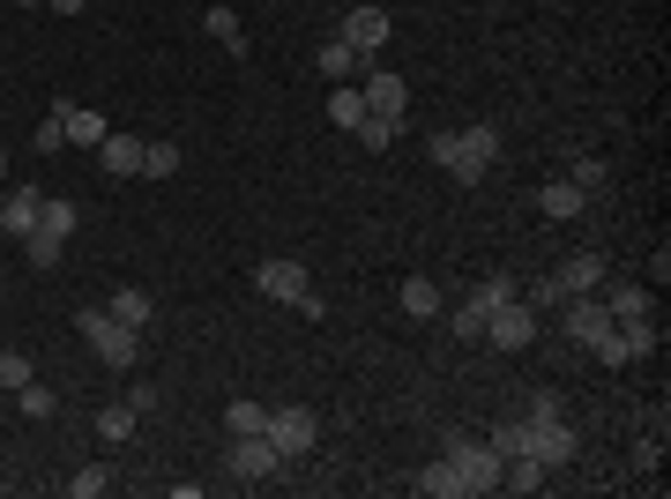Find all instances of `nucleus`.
I'll return each mask as SVG.
<instances>
[{
    "mask_svg": "<svg viewBox=\"0 0 671 499\" xmlns=\"http://www.w3.org/2000/svg\"><path fill=\"white\" fill-rule=\"evenodd\" d=\"M433 164H441L447 179H463V187H477V179L500 164V127H447V134H433Z\"/></svg>",
    "mask_w": 671,
    "mask_h": 499,
    "instance_id": "1",
    "label": "nucleus"
},
{
    "mask_svg": "<svg viewBox=\"0 0 671 499\" xmlns=\"http://www.w3.org/2000/svg\"><path fill=\"white\" fill-rule=\"evenodd\" d=\"M75 328H82L90 358H98V366H112V373H127V366L142 358V336H135L127 321H112L105 306H82V313H75Z\"/></svg>",
    "mask_w": 671,
    "mask_h": 499,
    "instance_id": "2",
    "label": "nucleus"
},
{
    "mask_svg": "<svg viewBox=\"0 0 671 499\" xmlns=\"http://www.w3.org/2000/svg\"><path fill=\"white\" fill-rule=\"evenodd\" d=\"M254 283H262V299H276V306H298V321H322V313H328V306L314 299V276H306V261H292V253L262 261V269H254Z\"/></svg>",
    "mask_w": 671,
    "mask_h": 499,
    "instance_id": "3",
    "label": "nucleus"
},
{
    "mask_svg": "<svg viewBox=\"0 0 671 499\" xmlns=\"http://www.w3.org/2000/svg\"><path fill=\"white\" fill-rule=\"evenodd\" d=\"M574 291H604V253H568V261L537 283V306H560V299H574Z\"/></svg>",
    "mask_w": 671,
    "mask_h": 499,
    "instance_id": "4",
    "label": "nucleus"
},
{
    "mask_svg": "<svg viewBox=\"0 0 671 499\" xmlns=\"http://www.w3.org/2000/svg\"><path fill=\"white\" fill-rule=\"evenodd\" d=\"M560 306H568V313H560V328H568V343H582V350H596L612 328H620V321H612V306L596 299V291H574V299H560Z\"/></svg>",
    "mask_w": 671,
    "mask_h": 499,
    "instance_id": "5",
    "label": "nucleus"
},
{
    "mask_svg": "<svg viewBox=\"0 0 671 499\" xmlns=\"http://www.w3.org/2000/svg\"><path fill=\"white\" fill-rule=\"evenodd\" d=\"M447 462L463 470L471 499H477V492H500V455L485 448V440H471V432H455V440H447Z\"/></svg>",
    "mask_w": 671,
    "mask_h": 499,
    "instance_id": "6",
    "label": "nucleus"
},
{
    "mask_svg": "<svg viewBox=\"0 0 671 499\" xmlns=\"http://www.w3.org/2000/svg\"><path fill=\"white\" fill-rule=\"evenodd\" d=\"M314 440H322V418L314 410H269V448L284 455V462H298V455H314Z\"/></svg>",
    "mask_w": 671,
    "mask_h": 499,
    "instance_id": "7",
    "label": "nucleus"
},
{
    "mask_svg": "<svg viewBox=\"0 0 671 499\" xmlns=\"http://www.w3.org/2000/svg\"><path fill=\"white\" fill-rule=\"evenodd\" d=\"M284 470V455L269 448V432H231V455H224V477H276Z\"/></svg>",
    "mask_w": 671,
    "mask_h": 499,
    "instance_id": "8",
    "label": "nucleus"
},
{
    "mask_svg": "<svg viewBox=\"0 0 671 499\" xmlns=\"http://www.w3.org/2000/svg\"><path fill=\"white\" fill-rule=\"evenodd\" d=\"M358 98H366L373 120H396L403 127V112H411V82L388 76V68H366V76H358Z\"/></svg>",
    "mask_w": 671,
    "mask_h": 499,
    "instance_id": "9",
    "label": "nucleus"
},
{
    "mask_svg": "<svg viewBox=\"0 0 671 499\" xmlns=\"http://www.w3.org/2000/svg\"><path fill=\"white\" fill-rule=\"evenodd\" d=\"M485 343H493V350H530V343H537V313H530L522 299L493 306V313H485Z\"/></svg>",
    "mask_w": 671,
    "mask_h": 499,
    "instance_id": "10",
    "label": "nucleus"
},
{
    "mask_svg": "<svg viewBox=\"0 0 671 499\" xmlns=\"http://www.w3.org/2000/svg\"><path fill=\"white\" fill-rule=\"evenodd\" d=\"M388 30H396V23H388V8H373V0H358V8H351L344 23H336V38H344L351 52H366V60H373V52L388 46Z\"/></svg>",
    "mask_w": 671,
    "mask_h": 499,
    "instance_id": "11",
    "label": "nucleus"
},
{
    "mask_svg": "<svg viewBox=\"0 0 671 499\" xmlns=\"http://www.w3.org/2000/svg\"><path fill=\"white\" fill-rule=\"evenodd\" d=\"M522 425H530V455H537L545 470H568V462H574V448H582V440H574L568 418H522Z\"/></svg>",
    "mask_w": 671,
    "mask_h": 499,
    "instance_id": "12",
    "label": "nucleus"
},
{
    "mask_svg": "<svg viewBox=\"0 0 671 499\" xmlns=\"http://www.w3.org/2000/svg\"><path fill=\"white\" fill-rule=\"evenodd\" d=\"M38 209H46L38 187H8V194H0V231H8V239H30V231H38Z\"/></svg>",
    "mask_w": 671,
    "mask_h": 499,
    "instance_id": "13",
    "label": "nucleus"
},
{
    "mask_svg": "<svg viewBox=\"0 0 671 499\" xmlns=\"http://www.w3.org/2000/svg\"><path fill=\"white\" fill-rule=\"evenodd\" d=\"M582 209H590V194H582L574 179H545V187H537V217H545V224H568Z\"/></svg>",
    "mask_w": 671,
    "mask_h": 499,
    "instance_id": "14",
    "label": "nucleus"
},
{
    "mask_svg": "<svg viewBox=\"0 0 671 499\" xmlns=\"http://www.w3.org/2000/svg\"><path fill=\"white\" fill-rule=\"evenodd\" d=\"M98 164L112 179H142V134H105V142H98Z\"/></svg>",
    "mask_w": 671,
    "mask_h": 499,
    "instance_id": "15",
    "label": "nucleus"
},
{
    "mask_svg": "<svg viewBox=\"0 0 671 499\" xmlns=\"http://www.w3.org/2000/svg\"><path fill=\"white\" fill-rule=\"evenodd\" d=\"M60 120H68V142H75V150H98L105 134H112V120H105V112H90V104H68V98H60Z\"/></svg>",
    "mask_w": 671,
    "mask_h": 499,
    "instance_id": "16",
    "label": "nucleus"
},
{
    "mask_svg": "<svg viewBox=\"0 0 671 499\" xmlns=\"http://www.w3.org/2000/svg\"><path fill=\"white\" fill-rule=\"evenodd\" d=\"M314 68H322L328 82H358V76H366V68H373V60H366V52H351L344 38H328V46L314 52Z\"/></svg>",
    "mask_w": 671,
    "mask_h": 499,
    "instance_id": "17",
    "label": "nucleus"
},
{
    "mask_svg": "<svg viewBox=\"0 0 671 499\" xmlns=\"http://www.w3.org/2000/svg\"><path fill=\"white\" fill-rule=\"evenodd\" d=\"M105 313H112V321H127L135 336H142V328L157 321V299H149V291H135V283H120V291L105 299Z\"/></svg>",
    "mask_w": 671,
    "mask_h": 499,
    "instance_id": "18",
    "label": "nucleus"
},
{
    "mask_svg": "<svg viewBox=\"0 0 671 499\" xmlns=\"http://www.w3.org/2000/svg\"><path fill=\"white\" fill-rule=\"evenodd\" d=\"M418 492L425 499H471V485H463V470L441 455V462H425V470H418Z\"/></svg>",
    "mask_w": 671,
    "mask_h": 499,
    "instance_id": "19",
    "label": "nucleus"
},
{
    "mask_svg": "<svg viewBox=\"0 0 671 499\" xmlns=\"http://www.w3.org/2000/svg\"><path fill=\"white\" fill-rule=\"evenodd\" d=\"M604 306H612V321H642V313H657V299H649L642 283H612Z\"/></svg>",
    "mask_w": 671,
    "mask_h": 499,
    "instance_id": "20",
    "label": "nucleus"
},
{
    "mask_svg": "<svg viewBox=\"0 0 671 499\" xmlns=\"http://www.w3.org/2000/svg\"><path fill=\"white\" fill-rule=\"evenodd\" d=\"M396 306H403V313H411V321H433V313H441V291H433L425 276H411V283H403V291H396Z\"/></svg>",
    "mask_w": 671,
    "mask_h": 499,
    "instance_id": "21",
    "label": "nucleus"
},
{
    "mask_svg": "<svg viewBox=\"0 0 671 499\" xmlns=\"http://www.w3.org/2000/svg\"><path fill=\"white\" fill-rule=\"evenodd\" d=\"M328 120L344 127V134L366 120V98H358V82H336V90H328Z\"/></svg>",
    "mask_w": 671,
    "mask_h": 499,
    "instance_id": "22",
    "label": "nucleus"
},
{
    "mask_svg": "<svg viewBox=\"0 0 671 499\" xmlns=\"http://www.w3.org/2000/svg\"><path fill=\"white\" fill-rule=\"evenodd\" d=\"M620 350H626V366H634V358H649V350H657V313H642V321H620Z\"/></svg>",
    "mask_w": 671,
    "mask_h": 499,
    "instance_id": "23",
    "label": "nucleus"
},
{
    "mask_svg": "<svg viewBox=\"0 0 671 499\" xmlns=\"http://www.w3.org/2000/svg\"><path fill=\"white\" fill-rule=\"evenodd\" d=\"M60 247H68L60 231H30V239H23V261H30V269H60Z\"/></svg>",
    "mask_w": 671,
    "mask_h": 499,
    "instance_id": "24",
    "label": "nucleus"
},
{
    "mask_svg": "<svg viewBox=\"0 0 671 499\" xmlns=\"http://www.w3.org/2000/svg\"><path fill=\"white\" fill-rule=\"evenodd\" d=\"M98 440H112V448L135 440V410H127V402H105V410H98Z\"/></svg>",
    "mask_w": 671,
    "mask_h": 499,
    "instance_id": "25",
    "label": "nucleus"
},
{
    "mask_svg": "<svg viewBox=\"0 0 671 499\" xmlns=\"http://www.w3.org/2000/svg\"><path fill=\"white\" fill-rule=\"evenodd\" d=\"M485 448L500 455V462H507V455H530V425L522 418H507V425H493V440H485Z\"/></svg>",
    "mask_w": 671,
    "mask_h": 499,
    "instance_id": "26",
    "label": "nucleus"
},
{
    "mask_svg": "<svg viewBox=\"0 0 671 499\" xmlns=\"http://www.w3.org/2000/svg\"><path fill=\"white\" fill-rule=\"evenodd\" d=\"M179 172V142H142V179H172Z\"/></svg>",
    "mask_w": 671,
    "mask_h": 499,
    "instance_id": "27",
    "label": "nucleus"
},
{
    "mask_svg": "<svg viewBox=\"0 0 671 499\" xmlns=\"http://www.w3.org/2000/svg\"><path fill=\"white\" fill-rule=\"evenodd\" d=\"M447 328H455L463 343H485V306H477V299H463L455 313H447Z\"/></svg>",
    "mask_w": 671,
    "mask_h": 499,
    "instance_id": "28",
    "label": "nucleus"
},
{
    "mask_svg": "<svg viewBox=\"0 0 671 499\" xmlns=\"http://www.w3.org/2000/svg\"><path fill=\"white\" fill-rule=\"evenodd\" d=\"M38 231H60V239H68V231H75V201H68V194H46V209H38Z\"/></svg>",
    "mask_w": 671,
    "mask_h": 499,
    "instance_id": "29",
    "label": "nucleus"
},
{
    "mask_svg": "<svg viewBox=\"0 0 671 499\" xmlns=\"http://www.w3.org/2000/svg\"><path fill=\"white\" fill-rule=\"evenodd\" d=\"M201 23H209V38H217V46H247V30H239V16H231V8H209V16H201Z\"/></svg>",
    "mask_w": 671,
    "mask_h": 499,
    "instance_id": "30",
    "label": "nucleus"
},
{
    "mask_svg": "<svg viewBox=\"0 0 671 499\" xmlns=\"http://www.w3.org/2000/svg\"><path fill=\"white\" fill-rule=\"evenodd\" d=\"M224 425H231V432H269V410H262V402H231V410H224Z\"/></svg>",
    "mask_w": 671,
    "mask_h": 499,
    "instance_id": "31",
    "label": "nucleus"
},
{
    "mask_svg": "<svg viewBox=\"0 0 671 499\" xmlns=\"http://www.w3.org/2000/svg\"><path fill=\"white\" fill-rule=\"evenodd\" d=\"M568 179H574V187H582V194L596 201V194H604V179H612V172H604L596 157H574V172H568Z\"/></svg>",
    "mask_w": 671,
    "mask_h": 499,
    "instance_id": "32",
    "label": "nucleus"
},
{
    "mask_svg": "<svg viewBox=\"0 0 671 499\" xmlns=\"http://www.w3.org/2000/svg\"><path fill=\"white\" fill-rule=\"evenodd\" d=\"M16 402H23V418H52V388H46V380H23Z\"/></svg>",
    "mask_w": 671,
    "mask_h": 499,
    "instance_id": "33",
    "label": "nucleus"
},
{
    "mask_svg": "<svg viewBox=\"0 0 671 499\" xmlns=\"http://www.w3.org/2000/svg\"><path fill=\"white\" fill-rule=\"evenodd\" d=\"M471 299L485 306V313H493V306H507V299H515V276H485V283H477Z\"/></svg>",
    "mask_w": 671,
    "mask_h": 499,
    "instance_id": "34",
    "label": "nucleus"
},
{
    "mask_svg": "<svg viewBox=\"0 0 671 499\" xmlns=\"http://www.w3.org/2000/svg\"><path fill=\"white\" fill-rule=\"evenodd\" d=\"M351 134H358L366 150H388V142H396V120H373V112H366V120L351 127Z\"/></svg>",
    "mask_w": 671,
    "mask_h": 499,
    "instance_id": "35",
    "label": "nucleus"
},
{
    "mask_svg": "<svg viewBox=\"0 0 671 499\" xmlns=\"http://www.w3.org/2000/svg\"><path fill=\"white\" fill-rule=\"evenodd\" d=\"M105 485H112V470H98V462H90V470H75V477H68V492H75V499H98Z\"/></svg>",
    "mask_w": 671,
    "mask_h": 499,
    "instance_id": "36",
    "label": "nucleus"
},
{
    "mask_svg": "<svg viewBox=\"0 0 671 499\" xmlns=\"http://www.w3.org/2000/svg\"><path fill=\"white\" fill-rule=\"evenodd\" d=\"M23 380H38L30 373V358L23 350H0V388H23Z\"/></svg>",
    "mask_w": 671,
    "mask_h": 499,
    "instance_id": "37",
    "label": "nucleus"
},
{
    "mask_svg": "<svg viewBox=\"0 0 671 499\" xmlns=\"http://www.w3.org/2000/svg\"><path fill=\"white\" fill-rule=\"evenodd\" d=\"M634 462L657 470V462H664V432H642V440H634Z\"/></svg>",
    "mask_w": 671,
    "mask_h": 499,
    "instance_id": "38",
    "label": "nucleus"
},
{
    "mask_svg": "<svg viewBox=\"0 0 671 499\" xmlns=\"http://www.w3.org/2000/svg\"><path fill=\"white\" fill-rule=\"evenodd\" d=\"M60 142H68V120H60V104H52V120L38 127V150H60Z\"/></svg>",
    "mask_w": 671,
    "mask_h": 499,
    "instance_id": "39",
    "label": "nucleus"
},
{
    "mask_svg": "<svg viewBox=\"0 0 671 499\" xmlns=\"http://www.w3.org/2000/svg\"><path fill=\"white\" fill-rule=\"evenodd\" d=\"M127 410L142 418V410H157V380H135V396H127Z\"/></svg>",
    "mask_w": 671,
    "mask_h": 499,
    "instance_id": "40",
    "label": "nucleus"
},
{
    "mask_svg": "<svg viewBox=\"0 0 671 499\" xmlns=\"http://www.w3.org/2000/svg\"><path fill=\"white\" fill-rule=\"evenodd\" d=\"M52 8H60V16H82V8H90V0H52Z\"/></svg>",
    "mask_w": 671,
    "mask_h": 499,
    "instance_id": "41",
    "label": "nucleus"
},
{
    "mask_svg": "<svg viewBox=\"0 0 671 499\" xmlns=\"http://www.w3.org/2000/svg\"><path fill=\"white\" fill-rule=\"evenodd\" d=\"M16 8H52V0H16Z\"/></svg>",
    "mask_w": 671,
    "mask_h": 499,
    "instance_id": "42",
    "label": "nucleus"
},
{
    "mask_svg": "<svg viewBox=\"0 0 671 499\" xmlns=\"http://www.w3.org/2000/svg\"><path fill=\"white\" fill-rule=\"evenodd\" d=\"M0 179H8V157H0Z\"/></svg>",
    "mask_w": 671,
    "mask_h": 499,
    "instance_id": "43",
    "label": "nucleus"
}]
</instances>
